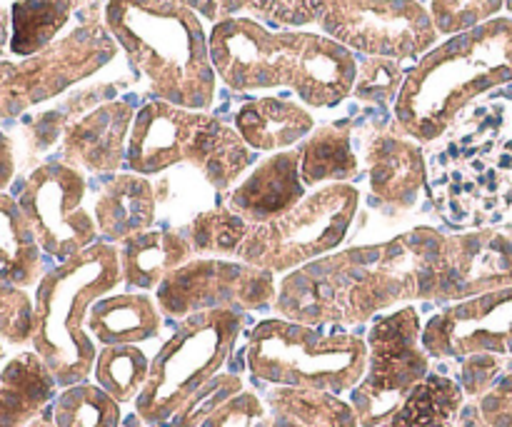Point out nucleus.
<instances>
[{
  "label": "nucleus",
  "mask_w": 512,
  "mask_h": 427,
  "mask_svg": "<svg viewBox=\"0 0 512 427\" xmlns=\"http://www.w3.org/2000/svg\"><path fill=\"white\" fill-rule=\"evenodd\" d=\"M358 210L360 190L355 185L315 188L280 218L250 225L235 260L270 273H293L338 250L348 238Z\"/></svg>",
  "instance_id": "9"
},
{
  "label": "nucleus",
  "mask_w": 512,
  "mask_h": 427,
  "mask_svg": "<svg viewBox=\"0 0 512 427\" xmlns=\"http://www.w3.org/2000/svg\"><path fill=\"white\" fill-rule=\"evenodd\" d=\"M298 153L300 178H303L305 188L350 183L360 173L348 125H325L300 145Z\"/></svg>",
  "instance_id": "25"
},
{
  "label": "nucleus",
  "mask_w": 512,
  "mask_h": 427,
  "mask_svg": "<svg viewBox=\"0 0 512 427\" xmlns=\"http://www.w3.org/2000/svg\"><path fill=\"white\" fill-rule=\"evenodd\" d=\"M133 108L125 103H110L90 113L65 135V160L73 168L90 173H110L123 163V145L128 135Z\"/></svg>",
  "instance_id": "20"
},
{
  "label": "nucleus",
  "mask_w": 512,
  "mask_h": 427,
  "mask_svg": "<svg viewBox=\"0 0 512 427\" xmlns=\"http://www.w3.org/2000/svg\"><path fill=\"white\" fill-rule=\"evenodd\" d=\"M85 328L103 348L140 345L158 338L163 313L148 293H110L90 308Z\"/></svg>",
  "instance_id": "23"
},
{
  "label": "nucleus",
  "mask_w": 512,
  "mask_h": 427,
  "mask_svg": "<svg viewBox=\"0 0 512 427\" xmlns=\"http://www.w3.org/2000/svg\"><path fill=\"white\" fill-rule=\"evenodd\" d=\"M263 400L270 413L283 415L300 427H360L350 400L328 390L270 385Z\"/></svg>",
  "instance_id": "27"
},
{
  "label": "nucleus",
  "mask_w": 512,
  "mask_h": 427,
  "mask_svg": "<svg viewBox=\"0 0 512 427\" xmlns=\"http://www.w3.org/2000/svg\"><path fill=\"white\" fill-rule=\"evenodd\" d=\"M508 128L503 105H468L425 153L428 195L453 228H498L512 215Z\"/></svg>",
  "instance_id": "2"
},
{
  "label": "nucleus",
  "mask_w": 512,
  "mask_h": 427,
  "mask_svg": "<svg viewBox=\"0 0 512 427\" xmlns=\"http://www.w3.org/2000/svg\"><path fill=\"white\" fill-rule=\"evenodd\" d=\"M245 330V315L208 310L180 320L150 363V378L133 413L150 427H165L203 385L223 373Z\"/></svg>",
  "instance_id": "8"
},
{
  "label": "nucleus",
  "mask_w": 512,
  "mask_h": 427,
  "mask_svg": "<svg viewBox=\"0 0 512 427\" xmlns=\"http://www.w3.org/2000/svg\"><path fill=\"white\" fill-rule=\"evenodd\" d=\"M105 18L165 103L188 110L213 103L210 43L193 10L170 0H110Z\"/></svg>",
  "instance_id": "5"
},
{
  "label": "nucleus",
  "mask_w": 512,
  "mask_h": 427,
  "mask_svg": "<svg viewBox=\"0 0 512 427\" xmlns=\"http://www.w3.org/2000/svg\"><path fill=\"white\" fill-rule=\"evenodd\" d=\"M505 5H508V10L512 13V0H505Z\"/></svg>",
  "instance_id": "46"
},
{
  "label": "nucleus",
  "mask_w": 512,
  "mask_h": 427,
  "mask_svg": "<svg viewBox=\"0 0 512 427\" xmlns=\"http://www.w3.org/2000/svg\"><path fill=\"white\" fill-rule=\"evenodd\" d=\"M460 363V373H458V383L463 388L465 398L468 400H478L508 373V358H500V355H490V353H478V355H468V358L458 360Z\"/></svg>",
  "instance_id": "37"
},
{
  "label": "nucleus",
  "mask_w": 512,
  "mask_h": 427,
  "mask_svg": "<svg viewBox=\"0 0 512 427\" xmlns=\"http://www.w3.org/2000/svg\"><path fill=\"white\" fill-rule=\"evenodd\" d=\"M305 198V183L300 178V153L283 150L250 170L223 203L250 225L268 223L293 210Z\"/></svg>",
  "instance_id": "16"
},
{
  "label": "nucleus",
  "mask_w": 512,
  "mask_h": 427,
  "mask_svg": "<svg viewBox=\"0 0 512 427\" xmlns=\"http://www.w3.org/2000/svg\"><path fill=\"white\" fill-rule=\"evenodd\" d=\"M370 193L393 210H410L418 205L428 185L425 153L415 143L393 135L375 138L368 148Z\"/></svg>",
  "instance_id": "17"
},
{
  "label": "nucleus",
  "mask_w": 512,
  "mask_h": 427,
  "mask_svg": "<svg viewBox=\"0 0 512 427\" xmlns=\"http://www.w3.org/2000/svg\"><path fill=\"white\" fill-rule=\"evenodd\" d=\"M505 5V0H433L435 30L445 35H463L488 23Z\"/></svg>",
  "instance_id": "35"
},
{
  "label": "nucleus",
  "mask_w": 512,
  "mask_h": 427,
  "mask_svg": "<svg viewBox=\"0 0 512 427\" xmlns=\"http://www.w3.org/2000/svg\"><path fill=\"white\" fill-rule=\"evenodd\" d=\"M475 405L490 427H512V368Z\"/></svg>",
  "instance_id": "40"
},
{
  "label": "nucleus",
  "mask_w": 512,
  "mask_h": 427,
  "mask_svg": "<svg viewBox=\"0 0 512 427\" xmlns=\"http://www.w3.org/2000/svg\"><path fill=\"white\" fill-rule=\"evenodd\" d=\"M315 18L345 48L415 58L435 43L433 18L415 0H313Z\"/></svg>",
  "instance_id": "13"
},
{
  "label": "nucleus",
  "mask_w": 512,
  "mask_h": 427,
  "mask_svg": "<svg viewBox=\"0 0 512 427\" xmlns=\"http://www.w3.org/2000/svg\"><path fill=\"white\" fill-rule=\"evenodd\" d=\"M75 40H78V33L65 43L25 60L23 65L0 63V118H10L20 113L25 105L50 98L73 83L75 75H83V70H75L78 65L70 55Z\"/></svg>",
  "instance_id": "18"
},
{
  "label": "nucleus",
  "mask_w": 512,
  "mask_h": 427,
  "mask_svg": "<svg viewBox=\"0 0 512 427\" xmlns=\"http://www.w3.org/2000/svg\"><path fill=\"white\" fill-rule=\"evenodd\" d=\"M268 427H300V425L293 423V420L283 418V415H273V418H270V425Z\"/></svg>",
  "instance_id": "44"
},
{
  "label": "nucleus",
  "mask_w": 512,
  "mask_h": 427,
  "mask_svg": "<svg viewBox=\"0 0 512 427\" xmlns=\"http://www.w3.org/2000/svg\"><path fill=\"white\" fill-rule=\"evenodd\" d=\"M423 345L433 360L478 353L512 358V288L443 305L423 325Z\"/></svg>",
  "instance_id": "14"
},
{
  "label": "nucleus",
  "mask_w": 512,
  "mask_h": 427,
  "mask_svg": "<svg viewBox=\"0 0 512 427\" xmlns=\"http://www.w3.org/2000/svg\"><path fill=\"white\" fill-rule=\"evenodd\" d=\"M93 218L98 223V233L105 243H123L133 235L153 230L158 218V200L155 185L148 175L118 173L105 180L93 205Z\"/></svg>",
  "instance_id": "19"
},
{
  "label": "nucleus",
  "mask_w": 512,
  "mask_h": 427,
  "mask_svg": "<svg viewBox=\"0 0 512 427\" xmlns=\"http://www.w3.org/2000/svg\"><path fill=\"white\" fill-rule=\"evenodd\" d=\"M40 245L20 210L18 200L0 193V275L18 288L38 283L43 260Z\"/></svg>",
  "instance_id": "26"
},
{
  "label": "nucleus",
  "mask_w": 512,
  "mask_h": 427,
  "mask_svg": "<svg viewBox=\"0 0 512 427\" xmlns=\"http://www.w3.org/2000/svg\"><path fill=\"white\" fill-rule=\"evenodd\" d=\"M400 78L403 73L390 58L370 60L360 70V78L355 80V95L363 100H388L398 90Z\"/></svg>",
  "instance_id": "39"
},
{
  "label": "nucleus",
  "mask_w": 512,
  "mask_h": 427,
  "mask_svg": "<svg viewBox=\"0 0 512 427\" xmlns=\"http://www.w3.org/2000/svg\"><path fill=\"white\" fill-rule=\"evenodd\" d=\"M465 403L468 398L453 375L430 373L403 408L378 427H453Z\"/></svg>",
  "instance_id": "28"
},
{
  "label": "nucleus",
  "mask_w": 512,
  "mask_h": 427,
  "mask_svg": "<svg viewBox=\"0 0 512 427\" xmlns=\"http://www.w3.org/2000/svg\"><path fill=\"white\" fill-rule=\"evenodd\" d=\"M240 393H245V380L238 373H220L218 378L203 385L165 427H198Z\"/></svg>",
  "instance_id": "33"
},
{
  "label": "nucleus",
  "mask_w": 512,
  "mask_h": 427,
  "mask_svg": "<svg viewBox=\"0 0 512 427\" xmlns=\"http://www.w3.org/2000/svg\"><path fill=\"white\" fill-rule=\"evenodd\" d=\"M270 418L273 413L265 405L263 395L245 390L198 427H268Z\"/></svg>",
  "instance_id": "38"
},
{
  "label": "nucleus",
  "mask_w": 512,
  "mask_h": 427,
  "mask_svg": "<svg viewBox=\"0 0 512 427\" xmlns=\"http://www.w3.org/2000/svg\"><path fill=\"white\" fill-rule=\"evenodd\" d=\"M28 427H55V423H53V413H50V408L45 410V413L40 415L38 420H33V423H30Z\"/></svg>",
  "instance_id": "43"
},
{
  "label": "nucleus",
  "mask_w": 512,
  "mask_h": 427,
  "mask_svg": "<svg viewBox=\"0 0 512 427\" xmlns=\"http://www.w3.org/2000/svg\"><path fill=\"white\" fill-rule=\"evenodd\" d=\"M15 175V158H13V143L0 133V193L10 185Z\"/></svg>",
  "instance_id": "41"
},
{
  "label": "nucleus",
  "mask_w": 512,
  "mask_h": 427,
  "mask_svg": "<svg viewBox=\"0 0 512 427\" xmlns=\"http://www.w3.org/2000/svg\"><path fill=\"white\" fill-rule=\"evenodd\" d=\"M235 128L245 145L263 153H283L313 130V118L290 100L263 98L243 105L235 115Z\"/></svg>",
  "instance_id": "24"
},
{
  "label": "nucleus",
  "mask_w": 512,
  "mask_h": 427,
  "mask_svg": "<svg viewBox=\"0 0 512 427\" xmlns=\"http://www.w3.org/2000/svg\"><path fill=\"white\" fill-rule=\"evenodd\" d=\"M503 288H512V233L478 228L448 235L430 303H460Z\"/></svg>",
  "instance_id": "15"
},
{
  "label": "nucleus",
  "mask_w": 512,
  "mask_h": 427,
  "mask_svg": "<svg viewBox=\"0 0 512 427\" xmlns=\"http://www.w3.org/2000/svg\"><path fill=\"white\" fill-rule=\"evenodd\" d=\"M118 258L123 285L135 293H148L158 290L170 273L193 260V245L180 230H145L118 243Z\"/></svg>",
  "instance_id": "21"
},
{
  "label": "nucleus",
  "mask_w": 512,
  "mask_h": 427,
  "mask_svg": "<svg viewBox=\"0 0 512 427\" xmlns=\"http://www.w3.org/2000/svg\"><path fill=\"white\" fill-rule=\"evenodd\" d=\"M58 398V380L38 353L25 350L0 368V427H28Z\"/></svg>",
  "instance_id": "22"
},
{
  "label": "nucleus",
  "mask_w": 512,
  "mask_h": 427,
  "mask_svg": "<svg viewBox=\"0 0 512 427\" xmlns=\"http://www.w3.org/2000/svg\"><path fill=\"white\" fill-rule=\"evenodd\" d=\"M183 163L193 165L218 193H225L250 168V148L240 133L208 115L165 100L145 105L128 135V170L160 175Z\"/></svg>",
  "instance_id": "6"
},
{
  "label": "nucleus",
  "mask_w": 512,
  "mask_h": 427,
  "mask_svg": "<svg viewBox=\"0 0 512 427\" xmlns=\"http://www.w3.org/2000/svg\"><path fill=\"white\" fill-rule=\"evenodd\" d=\"M245 365L255 383L348 395L368 368V343L358 333L268 318L250 330Z\"/></svg>",
  "instance_id": "7"
},
{
  "label": "nucleus",
  "mask_w": 512,
  "mask_h": 427,
  "mask_svg": "<svg viewBox=\"0 0 512 427\" xmlns=\"http://www.w3.org/2000/svg\"><path fill=\"white\" fill-rule=\"evenodd\" d=\"M123 283L118 245L98 240L40 278L33 298V353L48 365L58 388L85 383L98 360V343L85 320L100 298Z\"/></svg>",
  "instance_id": "4"
},
{
  "label": "nucleus",
  "mask_w": 512,
  "mask_h": 427,
  "mask_svg": "<svg viewBox=\"0 0 512 427\" xmlns=\"http://www.w3.org/2000/svg\"><path fill=\"white\" fill-rule=\"evenodd\" d=\"M448 235L418 225L393 240L323 255L283 278L278 318L353 328L415 300H433Z\"/></svg>",
  "instance_id": "1"
},
{
  "label": "nucleus",
  "mask_w": 512,
  "mask_h": 427,
  "mask_svg": "<svg viewBox=\"0 0 512 427\" xmlns=\"http://www.w3.org/2000/svg\"><path fill=\"white\" fill-rule=\"evenodd\" d=\"M33 335V300L18 285L0 275V338L8 343H28Z\"/></svg>",
  "instance_id": "36"
},
{
  "label": "nucleus",
  "mask_w": 512,
  "mask_h": 427,
  "mask_svg": "<svg viewBox=\"0 0 512 427\" xmlns=\"http://www.w3.org/2000/svg\"><path fill=\"white\" fill-rule=\"evenodd\" d=\"M68 0H18L13 5V40L15 55H35L53 40V35L68 20Z\"/></svg>",
  "instance_id": "32"
},
{
  "label": "nucleus",
  "mask_w": 512,
  "mask_h": 427,
  "mask_svg": "<svg viewBox=\"0 0 512 427\" xmlns=\"http://www.w3.org/2000/svg\"><path fill=\"white\" fill-rule=\"evenodd\" d=\"M210 60L230 88L290 85L315 108L338 105L358 80V63L338 40L310 33H270L248 18H225L215 25Z\"/></svg>",
  "instance_id": "3"
},
{
  "label": "nucleus",
  "mask_w": 512,
  "mask_h": 427,
  "mask_svg": "<svg viewBox=\"0 0 512 427\" xmlns=\"http://www.w3.org/2000/svg\"><path fill=\"white\" fill-rule=\"evenodd\" d=\"M0 360H3V343H0Z\"/></svg>",
  "instance_id": "47"
},
{
  "label": "nucleus",
  "mask_w": 512,
  "mask_h": 427,
  "mask_svg": "<svg viewBox=\"0 0 512 427\" xmlns=\"http://www.w3.org/2000/svg\"><path fill=\"white\" fill-rule=\"evenodd\" d=\"M50 413L55 427H120L125 420L123 405L88 380L60 390Z\"/></svg>",
  "instance_id": "30"
},
{
  "label": "nucleus",
  "mask_w": 512,
  "mask_h": 427,
  "mask_svg": "<svg viewBox=\"0 0 512 427\" xmlns=\"http://www.w3.org/2000/svg\"><path fill=\"white\" fill-rule=\"evenodd\" d=\"M368 368L348 393L360 427L388 423L428 380L430 355L423 345V318L415 305L378 315L368 330Z\"/></svg>",
  "instance_id": "10"
},
{
  "label": "nucleus",
  "mask_w": 512,
  "mask_h": 427,
  "mask_svg": "<svg viewBox=\"0 0 512 427\" xmlns=\"http://www.w3.org/2000/svg\"><path fill=\"white\" fill-rule=\"evenodd\" d=\"M120 427H150V425H145L143 420H140L138 415L133 413V415H130V418H125V420H123V425H120Z\"/></svg>",
  "instance_id": "45"
},
{
  "label": "nucleus",
  "mask_w": 512,
  "mask_h": 427,
  "mask_svg": "<svg viewBox=\"0 0 512 427\" xmlns=\"http://www.w3.org/2000/svg\"><path fill=\"white\" fill-rule=\"evenodd\" d=\"M453 427H490V425L483 420L475 400H468V403L463 405V410H460L458 420H455Z\"/></svg>",
  "instance_id": "42"
},
{
  "label": "nucleus",
  "mask_w": 512,
  "mask_h": 427,
  "mask_svg": "<svg viewBox=\"0 0 512 427\" xmlns=\"http://www.w3.org/2000/svg\"><path fill=\"white\" fill-rule=\"evenodd\" d=\"M150 363L140 345H110L98 353L93 380L120 405L135 403L150 378Z\"/></svg>",
  "instance_id": "29"
},
{
  "label": "nucleus",
  "mask_w": 512,
  "mask_h": 427,
  "mask_svg": "<svg viewBox=\"0 0 512 427\" xmlns=\"http://www.w3.org/2000/svg\"><path fill=\"white\" fill-rule=\"evenodd\" d=\"M180 175V173H178ZM178 175H170L168 170L163 173V178L155 183V200H158V213L165 210L170 218L183 220L190 213V220L195 218L203 210L215 208V205L203 203V200H215L218 198V190L208 183V180H200L193 188H183L185 178Z\"/></svg>",
  "instance_id": "34"
},
{
  "label": "nucleus",
  "mask_w": 512,
  "mask_h": 427,
  "mask_svg": "<svg viewBox=\"0 0 512 427\" xmlns=\"http://www.w3.org/2000/svg\"><path fill=\"white\" fill-rule=\"evenodd\" d=\"M88 180L63 160L43 163L23 180L18 205L40 250L58 263L98 243V223L85 208Z\"/></svg>",
  "instance_id": "12"
},
{
  "label": "nucleus",
  "mask_w": 512,
  "mask_h": 427,
  "mask_svg": "<svg viewBox=\"0 0 512 427\" xmlns=\"http://www.w3.org/2000/svg\"><path fill=\"white\" fill-rule=\"evenodd\" d=\"M248 230V220L233 213L225 203H218L188 220L180 233L190 240L193 253H198L200 258H235L240 245L248 238Z\"/></svg>",
  "instance_id": "31"
},
{
  "label": "nucleus",
  "mask_w": 512,
  "mask_h": 427,
  "mask_svg": "<svg viewBox=\"0 0 512 427\" xmlns=\"http://www.w3.org/2000/svg\"><path fill=\"white\" fill-rule=\"evenodd\" d=\"M275 298V273L228 258L188 260L155 290V303L170 320H185L208 310H235L245 315L270 308Z\"/></svg>",
  "instance_id": "11"
}]
</instances>
